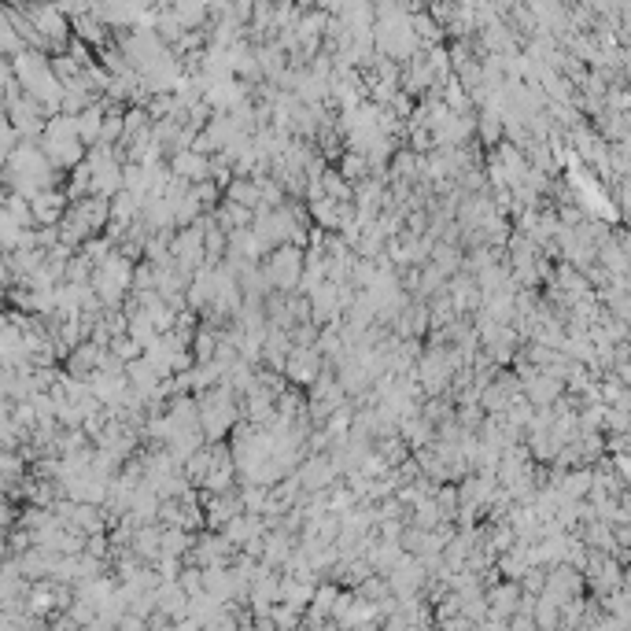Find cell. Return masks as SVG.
<instances>
[{
  "instance_id": "cell-1",
  "label": "cell",
  "mask_w": 631,
  "mask_h": 631,
  "mask_svg": "<svg viewBox=\"0 0 631 631\" xmlns=\"http://www.w3.org/2000/svg\"><path fill=\"white\" fill-rule=\"evenodd\" d=\"M63 170L48 159V152L41 148V141H23L8 159H4V178L8 189L23 192V196H37L41 189H52L60 181Z\"/></svg>"
},
{
  "instance_id": "cell-2",
  "label": "cell",
  "mask_w": 631,
  "mask_h": 631,
  "mask_svg": "<svg viewBox=\"0 0 631 631\" xmlns=\"http://www.w3.org/2000/svg\"><path fill=\"white\" fill-rule=\"evenodd\" d=\"M41 148H45L48 159H52L63 174L78 170L85 163V155H89V144L82 141V133H78V119H74L71 111L48 119L45 137H41Z\"/></svg>"
},
{
  "instance_id": "cell-3",
  "label": "cell",
  "mask_w": 631,
  "mask_h": 631,
  "mask_svg": "<svg viewBox=\"0 0 631 631\" xmlns=\"http://www.w3.org/2000/svg\"><path fill=\"white\" fill-rule=\"evenodd\" d=\"M133 281H137V259H130L126 251H111L108 259L96 266L93 274V292L100 296L104 307H119L122 299L133 292Z\"/></svg>"
},
{
  "instance_id": "cell-4",
  "label": "cell",
  "mask_w": 631,
  "mask_h": 631,
  "mask_svg": "<svg viewBox=\"0 0 631 631\" xmlns=\"http://www.w3.org/2000/svg\"><path fill=\"white\" fill-rule=\"evenodd\" d=\"M262 266H266V277L274 281L277 292H299L303 274H307V248L303 244H281L262 259Z\"/></svg>"
},
{
  "instance_id": "cell-5",
  "label": "cell",
  "mask_w": 631,
  "mask_h": 631,
  "mask_svg": "<svg viewBox=\"0 0 631 631\" xmlns=\"http://www.w3.org/2000/svg\"><path fill=\"white\" fill-rule=\"evenodd\" d=\"M325 366H329V358H325L318 347L296 344L292 347V355H288V362H285V377L296 384V388H310V384L325 373Z\"/></svg>"
},
{
  "instance_id": "cell-6",
  "label": "cell",
  "mask_w": 631,
  "mask_h": 631,
  "mask_svg": "<svg viewBox=\"0 0 631 631\" xmlns=\"http://www.w3.org/2000/svg\"><path fill=\"white\" fill-rule=\"evenodd\" d=\"M211 163L215 159H207V152H196V148H185V152H174L170 155V170L185 181H207L211 178Z\"/></svg>"
},
{
  "instance_id": "cell-7",
  "label": "cell",
  "mask_w": 631,
  "mask_h": 631,
  "mask_svg": "<svg viewBox=\"0 0 631 631\" xmlns=\"http://www.w3.org/2000/svg\"><path fill=\"white\" fill-rule=\"evenodd\" d=\"M78 133H82V141L93 148V144H100V137H104V122H108V108L104 104H89V108H82L78 115Z\"/></svg>"
},
{
  "instance_id": "cell-8",
  "label": "cell",
  "mask_w": 631,
  "mask_h": 631,
  "mask_svg": "<svg viewBox=\"0 0 631 631\" xmlns=\"http://www.w3.org/2000/svg\"><path fill=\"white\" fill-rule=\"evenodd\" d=\"M513 598H517V587H513V584L495 587V591L488 595V609H506V613H510V609H513Z\"/></svg>"
}]
</instances>
